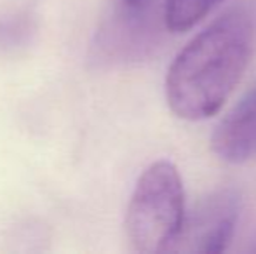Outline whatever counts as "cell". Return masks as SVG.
<instances>
[{"label":"cell","mask_w":256,"mask_h":254,"mask_svg":"<svg viewBox=\"0 0 256 254\" xmlns=\"http://www.w3.org/2000/svg\"><path fill=\"white\" fill-rule=\"evenodd\" d=\"M211 150L228 164H244L256 157V84L216 124Z\"/></svg>","instance_id":"obj_5"},{"label":"cell","mask_w":256,"mask_h":254,"mask_svg":"<svg viewBox=\"0 0 256 254\" xmlns=\"http://www.w3.org/2000/svg\"><path fill=\"white\" fill-rule=\"evenodd\" d=\"M240 202L236 188H222L206 195L190 213L185 211L168 253H223L236 232Z\"/></svg>","instance_id":"obj_4"},{"label":"cell","mask_w":256,"mask_h":254,"mask_svg":"<svg viewBox=\"0 0 256 254\" xmlns=\"http://www.w3.org/2000/svg\"><path fill=\"white\" fill-rule=\"evenodd\" d=\"M225 0H164V23L172 33L196 26Z\"/></svg>","instance_id":"obj_6"},{"label":"cell","mask_w":256,"mask_h":254,"mask_svg":"<svg viewBox=\"0 0 256 254\" xmlns=\"http://www.w3.org/2000/svg\"><path fill=\"white\" fill-rule=\"evenodd\" d=\"M164 7L126 9L112 3L91 44V61L126 64L148 58L162 42Z\"/></svg>","instance_id":"obj_3"},{"label":"cell","mask_w":256,"mask_h":254,"mask_svg":"<svg viewBox=\"0 0 256 254\" xmlns=\"http://www.w3.org/2000/svg\"><path fill=\"white\" fill-rule=\"evenodd\" d=\"M185 216V188L176 166L157 160L142 173L126 213V234L142 254L168 253Z\"/></svg>","instance_id":"obj_2"},{"label":"cell","mask_w":256,"mask_h":254,"mask_svg":"<svg viewBox=\"0 0 256 254\" xmlns=\"http://www.w3.org/2000/svg\"><path fill=\"white\" fill-rule=\"evenodd\" d=\"M256 44V0H236L172 59L166 99L176 117L216 115L242 78Z\"/></svg>","instance_id":"obj_1"},{"label":"cell","mask_w":256,"mask_h":254,"mask_svg":"<svg viewBox=\"0 0 256 254\" xmlns=\"http://www.w3.org/2000/svg\"><path fill=\"white\" fill-rule=\"evenodd\" d=\"M114 3L126 9H150V7H157L158 0H114Z\"/></svg>","instance_id":"obj_7"}]
</instances>
